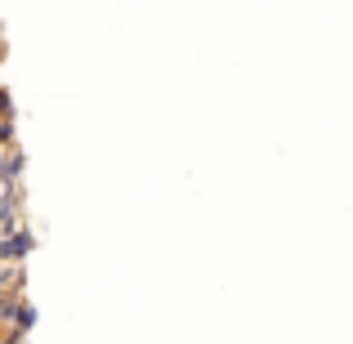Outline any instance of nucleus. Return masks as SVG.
Returning a JSON list of instances; mask_svg holds the SVG:
<instances>
[{"mask_svg":"<svg viewBox=\"0 0 353 344\" xmlns=\"http://www.w3.org/2000/svg\"><path fill=\"white\" fill-rule=\"evenodd\" d=\"M0 112H9V94H5V90H0Z\"/></svg>","mask_w":353,"mask_h":344,"instance_id":"obj_2","label":"nucleus"},{"mask_svg":"<svg viewBox=\"0 0 353 344\" xmlns=\"http://www.w3.org/2000/svg\"><path fill=\"white\" fill-rule=\"evenodd\" d=\"M27 250H32V237H27V232H14L9 246H0V255H27Z\"/></svg>","mask_w":353,"mask_h":344,"instance_id":"obj_1","label":"nucleus"}]
</instances>
